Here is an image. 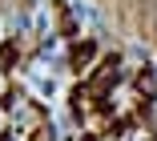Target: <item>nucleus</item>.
<instances>
[{"label": "nucleus", "mask_w": 157, "mask_h": 141, "mask_svg": "<svg viewBox=\"0 0 157 141\" xmlns=\"http://www.w3.org/2000/svg\"><path fill=\"white\" fill-rule=\"evenodd\" d=\"M93 57V45H77V53H73V65H81V61H89Z\"/></svg>", "instance_id": "f257e3e1"}]
</instances>
